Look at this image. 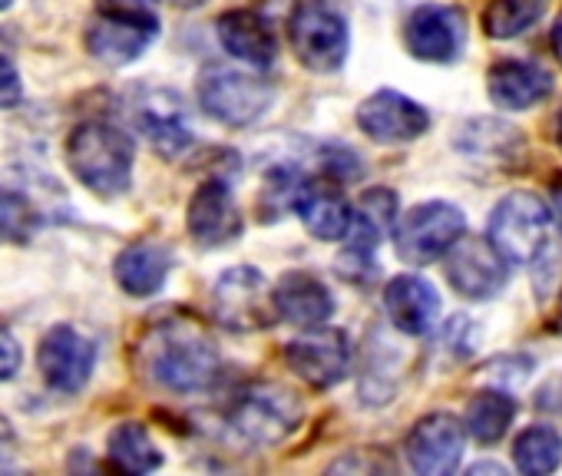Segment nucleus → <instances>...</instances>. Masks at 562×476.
Wrapping results in <instances>:
<instances>
[{
    "label": "nucleus",
    "instance_id": "nucleus-1",
    "mask_svg": "<svg viewBox=\"0 0 562 476\" xmlns=\"http://www.w3.org/2000/svg\"><path fill=\"white\" fill-rule=\"evenodd\" d=\"M136 361L153 384L172 394H199L218 377V348L195 318H162L149 325Z\"/></svg>",
    "mask_w": 562,
    "mask_h": 476
},
{
    "label": "nucleus",
    "instance_id": "nucleus-2",
    "mask_svg": "<svg viewBox=\"0 0 562 476\" xmlns=\"http://www.w3.org/2000/svg\"><path fill=\"white\" fill-rule=\"evenodd\" d=\"M133 139L106 123V120H87L80 123L67 139V162L70 172L97 195H120L130 189L133 179Z\"/></svg>",
    "mask_w": 562,
    "mask_h": 476
},
{
    "label": "nucleus",
    "instance_id": "nucleus-3",
    "mask_svg": "<svg viewBox=\"0 0 562 476\" xmlns=\"http://www.w3.org/2000/svg\"><path fill=\"white\" fill-rule=\"evenodd\" d=\"M552 208L536 192H509L490 215V242L509 259V265H536L552 242Z\"/></svg>",
    "mask_w": 562,
    "mask_h": 476
},
{
    "label": "nucleus",
    "instance_id": "nucleus-4",
    "mask_svg": "<svg viewBox=\"0 0 562 476\" xmlns=\"http://www.w3.org/2000/svg\"><path fill=\"white\" fill-rule=\"evenodd\" d=\"M232 427L238 437H245L255 446H274L281 440H289L299 423L305 420V404L302 397L278 384V381H258L245 387L228 413Z\"/></svg>",
    "mask_w": 562,
    "mask_h": 476
},
{
    "label": "nucleus",
    "instance_id": "nucleus-5",
    "mask_svg": "<svg viewBox=\"0 0 562 476\" xmlns=\"http://www.w3.org/2000/svg\"><path fill=\"white\" fill-rule=\"evenodd\" d=\"M199 103L215 123L241 129L258 123L271 110L274 87L258 73H245L235 67H209L199 77Z\"/></svg>",
    "mask_w": 562,
    "mask_h": 476
},
{
    "label": "nucleus",
    "instance_id": "nucleus-6",
    "mask_svg": "<svg viewBox=\"0 0 562 476\" xmlns=\"http://www.w3.org/2000/svg\"><path fill=\"white\" fill-rule=\"evenodd\" d=\"M292 50L312 73H335L345 67L351 50L348 21L325 0H302L289 18Z\"/></svg>",
    "mask_w": 562,
    "mask_h": 476
},
{
    "label": "nucleus",
    "instance_id": "nucleus-7",
    "mask_svg": "<svg viewBox=\"0 0 562 476\" xmlns=\"http://www.w3.org/2000/svg\"><path fill=\"white\" fill-rule=\"evenodd\" d=\"M467 231V218L450 202H420L407 208L394 225V246L407 265H430L447 259V252L460 242Z\"/></svg>",
    "mask_w": 562,
    "mask_h": 476
},
{
    "label": "nucleus",
    "instance_id": "nucleus-8",
    "mask_svg": "<svg viewBox=\"0 0 562 476\" xmlns=\"http://www.w3.org/2000/svg\"><path fill=\"white\" fill-rule=\"evenodd\" d=\"M212 318L232 335L265 331L278 318L274 288L251 265L228 269L212 285Z\"/></svg>",
    "mask_w": 562,
    "mask_h": 476
},
{
    "label": "nucleus",
    "instance_id": "nucleus-9",
    "mask_svg": "<svg viewBox=\"0 0 562 476\" xmlns=\"http://www.w3.org/2000/svg\"><path fill=\"white\" fill-rule=\"evenodd\" d=\"M447 282L470 302L496 298L509 282V259L486 238H460L447 252Z\"/></svg>",
    "mask_w": 562,
    "mask_h": 476
},
{
    "label": "nucleus",
    "instance_id": "nucleus-10",
    "mask_svg": "<svg viewBox=\"0 0 562 476\" xmlns=\"http://www.w3.org/2000/svg\"><path fill=\"white\" fill-rule=\"evenodd\" d=\"M404 47L424 64H453L467 47V14L453 4H420L404 24Z\"/></svg>",
    "mask_w": 562,
    "mask_h": 476
},
{
    "label": "nucleus",
    "instance_id": "nucleus-11",
    "mask_svg": "<svg viewBox=\"0 0 562 476\" xmlns=\"http://www.w3.org/2000/svg\"><path fill=\"white\" fill-rule=\"evenodd\" d=\"M285 361L305 384L328 390L341 384L351 371V341L341 328H305V335L289 341Z\"/></svg>",
    "mask_w": 562,
    "mask_h": 476
},
{
    "label": "nucleus",
    "instance_id": "nucleus-12",
    "mask_svg": "<svg viewBox=\"0 0 562 476\" xmlns=\"http://www.w3.org/2000/svg\"><path fill=\"white\" fill-rule=\"evenodd\" d=\"M467 446V423L453 413H427L404 440L407 463L424 476H447L460 466Z\"/></svg>",
    "mask_w": 562,
    "mask_h": 476
},
{
    "label": "nucleus",
    "instance_id": "nucleus-13",
    "mask_svg": "<svg viewBox=\"0 0 562 476\" xmlns=\"http://www.w3.org/2000/svg\"><path fill=\"white\" fill-rule=\"evenodd\" d=\"M37 364L44 381L57 394H80L97 364V344L70 325H57L44 335Z\"/></svg>",
    "mask_w": 562,
    "mask_h": 476
},
{
    "label": "nucleus",
    "instance_id": "nucleus-14",
    "mask_svg": "<svg viewBox=\"0 0 562 476\" xmlns=\"http://www.w3.org/2000/svg\"><path fill=\"white\" fill-rule=\"evenodd\" d=\"M358 126L381 146H401L420 139L430 129V113L397 90H378L358 106Z\"/></svg>",
    "mask_w": 562,
    "mask_h": 476
},
{
    "label": "nucleus",
    "instance_id": "nucleus-15",
    "mask_svg": "<svg viewBox=\"0 0 562 476\" xmlns=\"http://www.w3.org/2000/svg\"><path fill=\"white\" fill-rule=\"evenodd\" d=\"M186 228L195 238V246H202V249H225L235 242V238L245 231V218L235 205L228 182L209 179L192 192L189 212H186Z\"/></svg>",
    "mask_w": 562,
    "mask_h": 476
},
{
    "label": "nucleus",
    "instance_id": "nucleus-16",
    "mask_svg": "<svg viewBox=\"0 0 562 476\" xmlns=\"http://www.w3.org/2000/svg\"><path fill=\"white\" fill-rule=\"evenodd\" d=\"M159 34V18L103 14L87 27V50L106 67H126L146 54Z\"/></svg>",
    "mask_w": 562,
    "mask_h": 476
},
{
    "label": "nucleus",
    "instance_id": "nucleus-17",
    "mask_svg": "<svg viewBox=\"0 0 562 476\" xmlns=\"http://www.w3.org/2000/svg\"><path fill=\"white\" fill-rule=\"evenodd\" d=\"M139 133L153 143L159 156H179L192 143V126L182 100L172 90H143L133 106Z\"/></svg>",
    "mask_w": 562,
    "mask_h": 476
},
{
    "label": "nucleus",
    "instance_id": "nucleus-18",
    "mask_svg": "<svg viewBox=\"0 0 562 476\" xmlns=\"http://www.w3.org/2000/svg\"><path fill=\"white\" fill-rule=\"evenodd\" d=\"M274 308L281 321H289L295 328H318V325H328V318L335 315V295L318 275L299 269L278 279Z\"/></svg>",
    "mask_w": 562,
    "mask_h": 476
},
{
    "label": "nucleus",
    "instance_id": "nucleus-19",
    "mask_svg": "<svg viewBox=\"0 0 562 476\" xmlns=\"http://www.w3.org/2000/svg\"><path fill=\"white\" fill-rule=\"evenodd\" d=\"M486 90L499 110L519 113V110H532L542 100H549L552 73L536 60H499L486 73Z\"/></svg>",
    "mask_w": 562,
    "mask_h": 476
},
{
    "label": "nucleus",
    "instance_id": "nucleus-20",
    "mask_svg": "<svg viewBox=\"0 0 562 476\" xmlns=\"http://www.w3.org/2000/svg\"><path fill=\"white\" fill-rule=\"evenodd\" d=\"M384 308H387V318L394 321L397 331H404L411 338H424L437 328L440 295L420 275H397L387 282Z\"/></svg>",
    "mask_w": 562,
    "mask_h": 476
},
{
    "label": "nucleus",
    "instance_id": "nucleus-21",
    "mask_svg": "<svg viewBox=\"0 0 562 476\" xmlns=\"http://www.w3.org/2000/svg\"><path fill=\"white\" fill-rule=\"evenodd\" d=\"M218 44L225 47L228 57L251 70H268L278 57V37L271 24L255 14V11H228L215 24Z\"/></svg>",
    "mask_w": 562,
    "mask_h": 476
},
{
    "label": "nucleus",
    "instance_id": "nucleus-22",
    "mask_svg": "<svg viewBox=\"0 0 562 476\" xmlns=\"http://www.w3.org/2000/svg\"><path fill=\"white\" fill-rule=\"evenodd\" d=\"M295 212H299L302 225L318 238V242H341V238H348V231L355 225L351 202L335 185L312 182V179L299 192Z\"/></svg>",
    "mask_w": 562,
    "mask_h": 476
},
{
    "label": "nucleus",
    "instance_id": "nucleus-23",
    "mask_svg": "<svg viewBox=\"0 0 562 476\" xmlns=\"http://www.w3.org/2000/svg\"><path fill=\"white\" fill-rule=\"evenodd\" d=\"M172 269V252L159 242H133L116 256V282L133 298L156 295Z\"/></svg>",
    "mask_w": 562,
    "mask_h": 476
},
{
    "label": "nucleus",
    "instance_id": "nucleus-24",
    "mask_svg": "<svg viewBox=\"0 0 562 476\" xmlns=\"http://www.w3.org/2000/svg\"><path fill=\"white\" fill-rule=\"evenodd\" d=\"M397 218H401L397 195L391 189H368L358 199V208H355V225L348 231L351 246L355 249H364V252H374L381 246V238L387 231H394Z\"/></svg>",
    "mask_w": 562,
    "mask_h": 476
},
{
    "label": "nucleus",
    "instance_id": "nucleus-25",
    "mask_svg": "<svg viewBox=\"0 0 562 476\" xmlns=\"http://www.w3.org/2000/svg\"><path fill=\"white\" fill-rule=\"evenodd\" d=\"M106 456L123 473H153V469L162 466V453H159L156 440L136 420H126V423H120V427L110 430Z\"/></svg>",
    "mask_w": 562,
    "mask_h": 476
},
{
    "label": "nucleus",
    "instance_id": "nucleus-26",
    "mask_svg": "<svg viewBox=\"0 0 562 476\" xmlns=\"http://www.w3.org/2000/svg\"><path fill=\"white\" fill-rule=\"evenodd\" d=\"M516 417V400L506 394V390H480L470 404H467V433L490 446V443H499L509 430Z\"/></svg>",
    "mask_w": 562,
    "mask_h": 476
},
{
    "label": "nucleus",
    "instance_id": "nucleus-27",
    "mask_svg": "<svg viewBox=\"0 0 562 476\" xmlns=\"http://www.w3.org/2000/svg\"><path fill=\"white\" fill-rule=\"evenodd\" d=\"M513 463L519 473L542 476L562 463V437L552 427H526L513 440Z\"/></svg>",
    "mask_w": 562,
    "mask_h": 476
},
{
    "label": "nucleus",
    "instance_id": "nucleus-28",
    "mask_svg": "<svg viewBox=\"0 0 562 476\" xmlns=\"http://www.w3.org/2000/svg\"><path fill=\"white\" fill-rule=\"evenodd\" d=\"M549 0H493L483 14V31L493 41H516L522 37L539 18L546 14Z\"/></svg>",
    "mask_w": 562,
    "mask_h": 476
},
{
    "label": "nucleus",
    "instance_id": "nucleus-29",
    "mask_svg": "<svg viewBox=\"0 0 562 476\" xmlns=\"http://www.w3.org/2000/svg\"><path fill=\"white\" fill-rule=\"evenodd\" d=\"M41 228V215L24 192L0 189V238L8 242H31Z\"/></svg>",
    "mask_w": 562,
    "mask_h": 476
},
{
    "label": "nucleus",
    "instance_id": "nucleus-30",
    "mask_svg": "<svg viewBox=\"0 0 562 476\" xmlns=\"http://www.w3.org/2000/svg\"><path fill=\"white\" fill-rule=\"evenodd\" d=\"M21 97H24L21 73H18V67H14V60H11V57L0 54V110L18 106V103H21Z\"/></svg>",
    "mask_w": 562,
    "mask_h": 476
},
{
    "label": "nucleus",
    "instance_id": "nucleus-31",
    "mask_svg": "<svg viewBox=\"0 0 562 476\" xmlns=\"http://www.w3.org/2000/svg\"><path fill=\"white\" fill-rule=\"evenodd\" d=\"M21 361H24V354H21L18 338L0 325V381H11L21 371Z\"/></svg>",
    "mask_w": 562,
    "mask_h": 476
},
{
    "label": "nucleus",
    "instance_id": "nucleus-32",
    "mask_svg": "<svg viewBox=\"0 0 562 476\" xmlns=\"http://www.w3.org/2000/svg\"><path fill=\"white\" fill-rule=\"evenodd\" d=\"M103 14H126V18H156V0H97Z\"/></svg>",
    "mask_w": 562,
    "mask_h": 476
},
{
    "label": "nucleus",
    "instance_id": "nucleus-33",
    "mask_svg": "<svg viewBox=\"0 0 562 476\" xmlns=\"http://www.w3.org/2000/svg\"><path fill=\"white\" fill-rule=\"evenodd\" d=\"M14 443H18V437H14V430H11V423L0 417V453H11L14 450Z\"/></svg>",
    "mask_w": 562,
    "mask_h": 476
},
{
    "label": "nucleus",
    "instance_id": "nucleus-34",
    "mask_svg": "<svg viewBox=\"0 0 562 476\" xmlns=\"http://www.w3.org/2000/svg\"><path fill=\"white\" fill-rule=\"evenodd\" d=\"M552 50H555V57H559V64H562V14H559L555 24H552Z\"/></svg>",
    "mask_w": 562,
    "mask_h": 476
},
{
    "label": "nucleus",
    "instance_id": "nucleus-35",
    "mask_svg": "<svg viewBox=\"0 0 562 476\" xmlns=\"http://www.w3.org/2000/svg\"><path fill=\"white\" fill-rule=\"evenodd\" d=\"M169 4H176V8H182V11H192V8H202L205 0H169Z\"/></svg>",
    "mask_w": 562,
    "mask_h": 476
},
{
    "label": "nucleus",
    "instance_id": "nucleus-36",
    "mask_svg": "<svg viewBox=\"0 0 562 476\" xmlns=\"http://www.w3.org/2000/svg\"><path fill=\"white\" fill-rule=\"evenodd\" d=\"M555 143H559V149H562V110H559V116H555Z\"/></svg>",
    "mask_w": 562,
    "mask_h": 476
},
{
    "label": "nucleus",
    "instance_id": "nucleus-37",
    "mask_svg": "<svg viewBox=\"0 0 562 476\" xmlns=\"http://www.w3.org/2000/svg\"><path fill=\"white\" fill-rule=\"evenodd\" d=\"M11 4H14V0H0V11H8Z\"/></svg>",
    "mask_w": 562,
    "mask_h": 476
}]
</instances>
